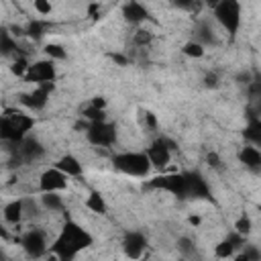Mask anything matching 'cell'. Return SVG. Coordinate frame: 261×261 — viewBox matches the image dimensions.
Instances as JSON below:
<instances>
[{
    "label": "cell",
    "mask_w": 261,
    "mask_h": 261,
    "mask_svg": "<svg viewBox=\"0 0 261 261\" xmlns=\"http://www.w3.org/2000/svg\"><path fill=\"white\" fill-rule=\"evenodd\" d=\"M94 243V237L82 226L77 224L75 220L67 218L59 230V234L55 237L53 245H51V251L57 259L61 261H71L77 257L80 251L88 249L90 245Z\"/></svg>",
    "instance_id": "1"
},
{
    "label": "cell",
    "mask_w": 261,
    "mask_h": 261,
    "mask_svg": "<svg viewBox=\"0 0 261 261\" xmlns=\"http://www.w3.org/2000/svg\"><path fill=\"white\" fill-rule=\"evenodd\" d=\"M35 118L22 110H6L0 120V137L6 143L18 145L22 139L29 137V130H33Z\"/></svg>",
    "instance_id": "2"
},
{
    "label": "cell",
    "mask_w": 261,
    "mask_h": 261,
    "mask_svg": "<svg viewBox=\"0 0 261 261\" xmlns=\"http://www.w3.org/2000/svg\"><path fill=\"white\" fill-rule=\"evenodd\" d=\"M112 165H114V169H118L120 173L130 175V177H145L153 167L147 151H122V153H116L112 157Z\"/></svg>",
    "instance_id": "3"
},
{
    "label": "cell",
    "mask_w": 261,
    "mask_h": 261,
    "mask_svg": "<svg viewBox=\"0 0 261 261\" xmlns=\"http://www.w3.org/2000/svg\"><path fill=\"white\" fill-rule=\"evenodd\" d=\"M212 14H214V20H216L230 37H237L239 29H241V22H243V16H241V2H239V0H222V2H218V4L212 8Z\"/></svg>",
    "instance_id": "4"
},
{
    "label": "cell",
    "mask_w": 261,
    "mask_h": 261,
    "mask_svg": "<svg viewBox=\"0 0 261 261\" xmlns=\"http://www.w3.org/2000/svg\"><path fill=\"white\" fill-rule=\"evenodd\" d=\"M145 188L149 190H161L167 192L179 200H188V190H186V175L184 171L179 173H163V175H155L153 179H149L145 184Z\"/></svg>",
    "instance_id": "5"
},
{
    "label": "cell",
    "mask_w": 261,
    "mask_h": 261,
    "mask_svg": "<svg viewBox=\"0 0 261 261\" xmlns=\"http://www.w3.org/2000/svg\"><path fill=\"white\" fill-rule=\"evenodd\" d=\"M116 126L108 120H98L90 122L86 128V137L94 147H110L116 143Z\"/></svg>",
    "instance_id": "6"
},
{
    "label": "cell",
    "mask_w": 261,
    "mask_h": 261,
    "mask_svg": "<svg viewBox=\"0 0 261 261\" xmlns=\"http://www.w3.org/2000/svg\"><path fill=\"white\" fill-rule=\"evenodd\" d=\"M55 77H57L55 61L47 57V59H39V61L31 63L29 71H27V75L22 80L37 86V84H45V82H55Z\"/></svg>",
    "instance_id": "7"
},
{
    "label": "cell",
    "mask_w": 261,
    "mask_h": 261,
    "mask_svg": "<svg viewBox=\"0 0 261 261\" xmlns=\"http://www.w3.org/2000/svg\"><path fill=\"white\" fill-rule=\"evenodd\" d=\"M175 149V143L169 141L167 137H159L155 139L149 147H147V155L151 159V165L157 167V169H163L169 165L171 161V151Z\"/></svg>",
    "instance_id": "8"
},
{
    "label": "cell",
    "mask_w": 261,
    "mask_h": 261,
    "mask_svg": "<svg viewBox=\"0 0 261 261\" xmlns=\"http://www.w3.org/2000/svg\"><path fill=\"white\" fill-rule=\"evenodd\" d=\"M55 90V82H45V84H37L31 92L20 96V104H24L29 110H43L49 102L51 92Z\"/></svg>",
    "instance_id": "9"
},
{
    "label": "cell",
    "mask_w": 261,
    "mask_h": 261,
    "mask_svg": "<svg viewBox=\"0 0 261 261\" xmlns=\"http://www.w3.org/2000/svg\"><path fill=\"white\" fill-rule=\"evenodd\" d=\"M18 243L29 257H43L47 253V237L41 228H29L27 232H22Z\"/></svg>",
    "instance_id": "10"
},
{
    "label": "cell",
    "mask_w": 261,
    "mask_h": 261,
    "mask_svg": "<svg viewBox=\"0 0 261 261\" xmlns=\"http://www.w3.org/2000/svg\"><path fill=\"white\" fill-rule=\"evenodd\" d=\"M67 173H63L57 165L45 169L39 177V190L41 192H63L67 188Z\"/></svg>",
    "instance_id": "11"
},
{
    "label": "cell",
    "mask_w": 261,
    "mask_h": 261,
    "mask_svg": "<svg viewBox=\"0 0 261 261\" xmlns=\"http://www.w3.org/2000/svg\"><path fill=\"white\" fill-rule=\"evenodd\" d=\"M186 175V190L190 200H210V186L200 171H184Z\"/></svg>",
    "instance_id": "12"
},
{
    "label": "cell",
    "mask_w": 261,
    "mask_h": 261,
    "mask_svg": "<svg viewBox=\"0 0 261 261\" xmlns=\"http://www.w3.org/2000/svg\"><path fill=\"white\" fill-rule=\"evenodd\" d=\"M43 153H45L43 145H41L37 139H33V137H27V139H22V141L16 145V157H18L20 161H24V163H33V161L41 159Z\"/></svg>",
    "instance_id": "13"
},
{
    "label": "cell",
    "mask_w": 261,
    "mask_h": 261,
    "mask_svg": "<svg viewBox=\"0 0 261 261\" xmlns=\"http://www.w3.org/2000/svg\"><path fill=\"white\" fill-rule=\"evenodd\" d=\"M147 247V237L139 230H128L124 232V239H122V249H124V255L130 257V259H137L143 255Z\"/></svg>",
    "instance_id": "14"
},
{
    "label": "cell",
    "mask_w": 261,
    "mask_h": 261,
    "mask_svg": "<svg viewBox=\"0 0 261 261\" xmlns=\"http://www.w3.org/2000/svg\"><path fill=\"white\" fill-rule=\"evenodd\" d=\"M149 16H151L149 8L139 0H126L122 6V18L128 24H141V22L149 20Z\"/></svg>",
    "instance_id": "15"
},
{
    "label": "cell",
    "mask_w": 261,
    "mask_h": 261,
    "mask_svg": "<svg viewBox=\"0 0 261 261\" xmlns=\"http://www.w3.org/2000/svg\"><path fill=\"white\" fill-rule=\"evenodd\" d=\"M239 163L251 171V173H261V149L255 145H245L239 149Z\"/></svg>",
    "instance_id": "16"
},
{
    "label": "cell",
    "mask_w": 261,
    "mask_h": 261,
    "mask_svg": "<svg viewBox=\"0 0 261 261\" xmlns=\"http://www.w3.org/2000/svg\"><path fill=\"white\" fill-rule=\"evenodd\" d=\"M243 137L249 145L261 147V116L255 110H247V122L243 128Z\"/></svg>",
    "instance_id": "17"
},
{
    "label": "cell",
    "mask_w": 261,
    "mask_h": 261,
    "mask_svg": "<svg viewBox=\"0 0 261 261\" xmlns=\"http://www.w3.org/2000/svg\"><path fill=\"white\" fill-rule=\"evenodd\" d=\"M55 165H57L63 173H67L69 177H80V175L84 173V165H82V161H80L75 155H71V153L61 155V157L55 161Z\"/></svg>",
    "instance_id": "18"
},
{
    "label": "cell",
    "mask_w": 261,
    "mask_h": 261,
    "mask_svg": "<svg viewBox=\"0 0 261 261\" xmlns=\"http://www.w3.org/2000/svg\"><path fill=\"white\" fill-rule=\"evenodd\" d=\"M2 218H4V222H8V224H18V222L24 218V200L18 198V200H10L8 204H4V208H2Z\"/></svg>",
    "instance_id": "19"
},
{
    "label": "cell",
    "mask_w": 261,
    "mask_h": 261,
    "mask_svg": "<svg viewBox=\"0 0 261 261\" xmlns=\"http://www.w3.org/2000/svg\"><path fill=\"white\" fill-rule=\"evenodd\" d=\"M41 208L43 210H49V212H59L63 210V198L59 196V192H41Z\"/></svg>",
    "instance_id": "20"
},
{
    "label": "cell",
    "mask_w": 261,
    "mask_h": 261,
    "mask_svg": "<svg viewBox=\"0 0 261 261\" xmlns=\"http://www.w3.org/2000/svg\"><path fill=\"white\" fill-rule=\"evenodd\" d=\"M86 208L90 210V212H94V214H106L108 212V204H106V200H104V196L100 194V192H90L88 194V198H86Z\"/></svg>",
    "instance_id": "21"
},
{
    "label": "cell",
    "mask_w": 261,
    "mask_h": 261,
    "mask_svg": "<svg viewBox=\"0 0 261 261\" xmlns=\"http://www.w3.org/2000/svg\"><path fill=\"white\" fill-rule=\"evenodd\" d=\"M194 39L198 43H202L204 47L206 45H216V35H214V31H212V27L208 22H200L196 27V37Z\"/></svg>",
    "instance_id": "22"
},
{
    "label": "cell",
    "mask_w": 261,
    "mask_h": 261,
    "mask_svg": "<svg viewBox=\"0 0 261 261\" xmlns=\"http://www.w3.org/2000/svg\"><path fill=\"white\" fill-rule=\"evenodd\" d=\"M0 49H2V55H18V45H16V37L12 33H8L6 29L0 33Z\"/></svg>",
    "instance_id": "23"
},
{
    "label": "cell",
    "mask_w": 261,
    "mask_h": 261,
    "mask_svg": "<svg viewBox=\"0 0 261 261\" xmlns=\"http://www.w3.org/2000/svg\"><path fill=\"white\" fill-rule=\"evenodd\" d=\"M24 31H27V37H31L33 41H41V39L45 37L47 22H45V20H39V18H33V20L24 27Z\"/></svg>",
    "instance_id": "24"
},
{
    "label": "cell",
    "mask_w": 261,
    "mask_h": 261,
    "mask_svg": "<svg viewBox=\"0 0 261 261\" xmlns=\"http://www.w3.org/2000/svg\"><path fill=\"white\" fill-rule=\"evenodd\" d=\"M181 53H184L186 57H192V59H200V57H204V53H206V47H204L202 43H198L196 39H192V41H188V43L181 47Z\"/></svg>",
    "instance_id": "25"
},
{
    "label": "cell",
    "mask_w": 261,
    "mask_h": 261,
    "mask_svg": "<svg viewBox=\"0 0 261 261\" xmlns=\"http://www.w3.org/2000/svg\"><path fill=\"white\" fill-rule=\"evenodd\" d=\"M82 116L88 120V122H98V120H106V114H104V108H98L94 106L92 102H88L84 108H82Z\"/></svg>",
    "instance_id": "26"
},
{
    "label": "cell",
    "mask_w": 261,
    "mask_h": 261,
    "mask_svg": "<svg viewBox=\"0 0 261 261\" xmlns=\"http://www.w3.org/2000/svg\"><path fill=\"white\" fill-rule=\"evenodd\" d=\"M29 59H27V55H16L14 57V61H12V65H10V71L16 75V77H24L27 75V71H29Z\"/></svg>",
    "instance_id": "27"
},
{
    "label": "cell",
    "mask_w": 261,
    "mask_h": 261,
    "mask_svg": "<svg viewBox=\"0 0 261 261\" xmlns=\"http://www.w3.org/2000/svg\"><path fill=\"white\" fill-rule=\"evenodd\" d=\"M45 55L49 59H53V61H63L67 57V51L61 45H57V43H47L45 45Z\"/></svg>",
    "instance_id": "28"
},
{
    "label": "cell",
    "mask_w": 261,
    "mask_h": 261,
    "mask_svg": "<svg viewBox=\"0 0 261 261\" xmlns=\"http://www.w3.org/2000/svg\"><path fill=\"white\" fill-rule=\"evenodd\" d=\"M139 122L145 130H155L157 128V116L151 110H139Z\"/></svg>",
    "instance_id": "29"
},
{
    "label": "cell",
    "mask_w": 261,
    "mask_h": 261,
    "mask_svg": "<svg viewBox=\"0 0 261 261\" xmlns=\"http://www.w3.org/2000/svg\"><path fill=\"white\" fill-rule=\"evenodd\" d=\"M175 245H177V251H179L184 257H194V255H196V245L192 243L190 237H179Z\"/></svg>",
    "instance_id": "30"
},
{
    "label": "cell",
    "mask_w": 261,
    "mask_h": 261,
    "mask_svg": "<svg viewBox=\"0 0 261 261\" xmlns=\"http://www.w3.org/2000/svg\"><path fill=\"white\" fill-rule=\"evenodd\" d=\"M234 230H237L239 234H243V237H249L251 230H253V222H251V218H249L247 214L239 216V218L234 220Z\"/></svg>",
    "instance_id": "31"
},
{
    "label": "cell",
    "mask_w": 261,
    "mask_h": 261,
    "mask_svg": "<svg viewBox=\"0 0 261 261\" xmlns=\"http://www.w3.org/2000/svg\"><path fill=\"white\" fill-rule=\"evenodd\" d=\"M239 261H251V259H261V251L259 249H255L253 245H245L243 247V251L241 253H237L234 255Z\"/></svg>",
    "instance_id": "32"
},
{
    "label": "cell",
    "mask_w": 261,
    "mask_h": 261,
    "mask_svg": "<svg viewBox=\"0 0 261 261\" xmlns=\"http://www.w3.org/2000/svg\"><path fill=\"white\" fill-rule=\"evenodd\" d=\"M151 41H153V33L147 31V29H139V31L135 33V37H133V43L139 45V47H147Z\"/></svg>",
    "instance_id": "33"
},
{
    "label": "cell",
    "mask_w": 261,
    "mask_h": 261,
    "mask_svg": "<svg viewBox=\"0 0 261 261\" xmlns=\"http://www.w3.org/2000/svg\"><path fill=\"white\" fill-rule=\"evenodd\" d=\"M33 8H35V12H37V14L47 16V14H51L53 4H51L49 0H33Z\"/></svg>",
    "instance_id": "34"
},
{
    "label": "cell",
    "mask_w": 261,
    "mask_h": 261,
    "mask_svg": "<svg viewBox=\"0 0 261 261\" xmlns=\"http://www.w3.org/2000/svg\"><path fill=\"white\" fill-rule=\"evenodd\" d=\"M206 161H208V165H210V167H214V169H218V167L222 165V161H220V157H218V153H216V151H210V153L206 155Z\"/></svg>",
    "instance_id": "35"
},
{
    "label": "cell",
    "mask_w": 261,
    "mask_h": 261,
    "mask_svg": "<svg viewBox=\"0 0 261 261\" xmlns=\"http://www.w3.org/2000/svg\"><path fill=\"white\" fill-rule=\"evenodd\" d=\"M204 86H206V88H216V86H218V75H216V73H206Z\"/></svg>",
    "instance_id": "36"
},
{
    "label": "cell",
    "mask_w": 261,
    "mask_h": 261,
    "mask_svg": "<svg viewBox=\"0 0 261 261\" xmlns=\"http://www.w3.org/2000/svg\"><path fill=\"white\" fill-rule=\"evenodd\" d=\"M171 2H173V6H177L181 10H190L196 4V0H171Z\"/></svg>",
    "instance_id": "37"
},
{
    "label": "cell",
    "mask_w": 261,
    "mask_h": 261,
    "mask_svg": "<svg viewBox=\"0 0 261 261\" xmlns=\"http://www.w3.org/2000/svg\"><path fill=\"white\" fill-rule=\"evenodd\" d=\"M112 61L118 63V65H128V57L126 55H120V53H112Z\"/></svg>",
    "instance_id": "38"
},
{
    "label": "cell",
    "mask_w": 261,
    "mask_h": 261,
    "mask_svg": "<svg viewBox=\"0 0 261 261\" xmlns=\"http://www.w3.org/2000/svg\"><path fill=\"white\" fill-rule=\"evenodd\" d=\"M94 106H98V108H106V98H102V96H96V98H92L90 100Z\"/></svg>",
    "instance_id": "39"
},
{
    "label": "cell",
    "mask_w": 261,
    "mask_h": 261,
    "mask_svg": "<svg viewBox=\"0 0 261 261\" xmlns=\"http://www.w3.org/2000/svg\"><path fill=\"white\" fill-rule=\"evenodd\" d=\"M188 222H190L192 226H198V224L202 222V218H200V216H190V218H188Z\"/></svg>",
    "instance_id": "40"
},
{
    "label": "cell",
    "mask_w": 261,
    "mask_h": 261,
    "mask_svg": "<svg viewBox=\"0 0 261 261\" xmlns=\"http://www.w3.org/2000/svg\"><path fill=\"white\" fill-rule=\"evenodd\" d=\"M204 2H206V6H210V8H214V6H216L218 2H222V0H204Z\"/></svg>",
    "instance_id": "41"
},
{
    "label": "cell",
    "mask_w": 261,
    "mask_h": 261,
    "mask_svg": "<svg viewBox=\"0 0 261 261\" xmlns=\"http://www.w3.org/2000/svg\"><path fill=\"white\" fill-rule=\"evenodd\" d=\"M259 214H261V204H259Z\"/></svg>",
    "instance_id": "42"
}]
</instances>
